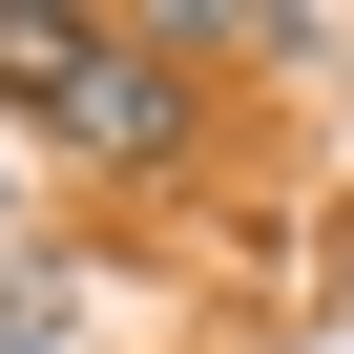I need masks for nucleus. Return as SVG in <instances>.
Here are the masks:
<instances>
[{
  "instance_id": "obj_1",
  "label": "nucleus",
  "mask_w": 354,
  "mask_h": 354,
  "mask_svg": "<svg viewBox=\"0 0 354 354\" xmlns=\"http://www.w3.org/2000/svg\"><path fill=\"white\" fill-rule=\"evenodd\" d=\"M0 125H42V146H84V167H146L167 125H188V42L63 21V0H0Z\"/></svg>"
}]
</instances>
